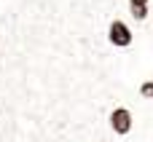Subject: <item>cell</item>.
<instances>
[{
    "label": "cell",
    "instance_id": "1",
    "mask_svg": "<svg viewBox=\"0 0 153 142\" xmlns=\"http://www.w3.org/2000/svg\"><path fill=\"white\" fill-rule=\"evenodd\" d=\"M108 40H110V46H116V48H129L132 40H134V35H132V30H129L126 21L113 19V21L108 24Z\"/></svg>",
    "mask_w": 153,
    "mask_h": 142
},
{
    "label": "cell",
    "instance_id": "2",
    "mask_svg": "<svg viewBox=\"0 0 153 142\" xmlns=\"http://www.w3.org/2000/svg\"><path fill=\"white\" fill-rule=\"evenodd\" d=\"M108 121H110L113 134H118V137H126L132 132V126H134V118H132V110L129 107H113V113H110Z\"/></svg>",
    "mask_w": 153,
    "mask_h": 142
},
{
    "label": "cell",
    "instance_id": "3",
    "mask_svg": "<svg viewBox=\"0 0 153 142\" xmlns=\"http://www.w3.org/2000/svg\"><path fill=\"white\" fill-rule=\"evenodd\" d=\"M129 11H132V16H134L137 21H145V19L151 16V11H148V5H129Z\"/></svg>",
    "mask_w": 153,
    "mask_h": 142
},
{
    "label": "cell",
    "instance_id": "4",
    "mask_svg": "<svg viewBox=\"0 0 153 142\" xmlns=\"http://www.w3.org/2000/svg\"><path fill=\"white\" fill-rule=\"evenodd\" d=\"M140 94H143L145 99H153V81H143V83H140Z\"/></svg>",
    "mask_w": 153,
    "mask_h": 142
},
{
    "label": "cell",
    "instance_id": "5",
    "mask_svg": "<svg viewBox=\"0 0 153 142\" xmlns=\"http://www.w3.org/2000/svg\"><path fill=\"white\" fill-rule=\"evenodd\" d=\"M151 0H129V5H148Z\"/></svg>",
    "mask_w": 153,
    "mask_h": 142
}]
</instances>
